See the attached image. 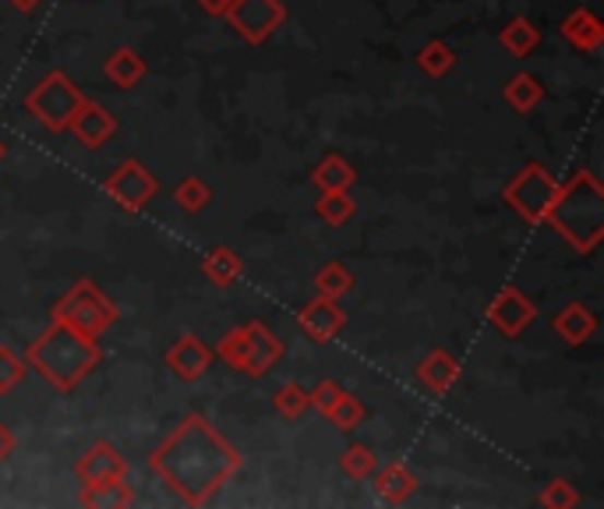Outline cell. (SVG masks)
Here are the masks:
<instances>
[{
    "label": "cell",
    "instance_id": "ffe728a7",
    "mask_svg": "<svg viewBox=\"0 0 604 509\" xmlns=\"http://www.w3.org/2000/svg\"><path fill=\"white\" fill-rule=\"evenodd\" d=\"M502 96L509 103V110L534 114L541 107V99H545V82H541L537 74H531V71H520V74H512V79L506 82Z\"/></svg>",
    "mask_w": 604,
    "mask_h": 509
},
{
    "label": "cell",
    "instance_id": "7a4b0ae2",
    "mask_svg": "<svg viewBox=\"0 0 604 509\" xmlns=\"http://www.w3.org/2000/svg\"><path fill=\"white\" fill-rule=\"evenodd\" d=\"M103 362L99 340L74 333L64 322H50L43 333L25 347L28 371H39L57 393H74Z\"/></svg>",
    "mask_w": 604,
    "mask_h": 509
},
{
    "label": "cell",
    "instance_id": "4fadbf2b",
    "mask_svg": "<svg viewBox=\"0 0 604 509\" xmlns=\"http://www.w3.org/2000/svg\"><path fill=\"white\" fill-rule=\"evenodd\" d=\"M245 340H248V362H245V376L262 379L269 368H273L283 357V340L276 336L273 325H265L262 319L245 322Z\"/></svg>",
    "mask_w": 604,
    "mask_h": 509
},
{
    "label": "cell",
    "instance_id": "f546056e",
    "mask_svg": "<svg viewBox=\"0 0 604 509\" xmlns=\"http://www.w3.org/2000/svg\"><path fill=\"white\" fill-rule=\"evenodd\" d=\"M273 407L280 411V417H286V422H300L311 403H308V389L300 382H283L276 393H273Z\"/></svg>",
    "mask_w": 604,
    "mask_h": 509
},
{
    "label": "cell",
    "instance_id": "d6a6232c",
    "mask_svg": "<svg viewBox=\"0 0 604 509\" xmlns=\"http://www.w3.org/2000/svg\"><path fill=\"white\" fill-rule=\"evenodd\" d=\"M537 502L545 509H577L580 506V492H577V485H569L566 477H552V482L541 488Z\"/></svg>",
    "mask_w": 604,
    "mask_h": 509
},
{
    "label": "cell",
    "instance_id": "484cf974",
    "mask_svg": "<svg viewBox=\"0 0 604 509\" xmlns=\"http://www.w3.org/2000/svg\"><path fill=\"white\" fill-rule=\"evenodd\" d=\"M354 287H357V276L343 262H329L315 273V294L332 297V301H340V297H346Z\"/></svg>",
    "mask_w": 604,
    "mask_h": 509
},
{
    "label": "cell",
    "instance_id": "1f68e13d",
    "mask_svg": "<svg viewBox=\"0 0 604 509\" xmlns=\"http://www.w3.org/2000/svg\"><path fill=\"white\" fill-rule=\"evenodd\" d=\"M25 379H28L25 357L14 354L11 347H4V343H0V396L11 393V389H19Z\"/></svg>",
    "mask_w": 604,
    "mask_h": 509
},
{
    "label": "cell",
    "instance_id": "52a82bcc",
    "mask_svg": "<svg viewBox=\"0 0 604 509\" xmlns=\"http://www.w3.org/2000/svg\"><path fill=\"white\" fill-rule=\"evenodd\" d=\"M226 22L245 43L262 47L286 22V4L283 0H234L230 11H226Z\"/></svg>",
    "mask_w": 604,
    "mask_h": 509
},
{
    "label": "cell",
    "instance_id": "d590c367",
    "mask_svg": "<svg viewBox=\"0 0 604 509\" xmlns=\"http://www.w3.org/2000/svg\"><path fill=\"white\" fill-rule=\"evenodd\" d=\"M202 11L209 14V19H226V11H230L234 0H199Z\"/></svg>",
    "mask_w": 604,
    "mask_h": 509
},
{
    "label": "cell",
    "instance_id": "5b68a950",
    "mask_svg": "<svg viewBox=\"0 0 604 509\" xmlns=\"http://www.w3.org/2000/svg\"><path fill=\"white\" fill-rule=\"evenodd\" d=\"M82 99H85V93L79 88V82L68 79L64 71H50L47 79H39L33 88H28L22 107H25L28 117H33V121H39L47 131L64 134L74 110L82 107Z\"/></svg>",
    "mask_w": 604,
    "mask_h": 509
},
{
    "label": "cell",
    "instance_id": "9c48e42d",
    "mask_svg": "<svg viewBox=\"0 0 604 509\" xmlns=\"http://www.w3.org/2000/svg\"><path fill=\"white\" fill-rule=\"evenodd\" d=\"M213 362H216V351L209 347L199 333H180L170 343V351L163 354V365L170 368V376L185 386H194L199 379H205Z\"/></svg>",
    "mask_w": 604,
    "mask_h": 509
},
{
    "label": "cell",
    "instance_id": "ac0fdd59",
    "mask_svg": "<svg viewBox=\"0 0 604 509\" xmlns=\"http://www.w3.org/2000/svg\"><path fill=\"white\" fill-rule=\"evenodd\" d=\"M375 477V474H371ZM421 488L417 474L406 467V463H389L386 471H379V477H375V492H379V499L389 502V506H400L414 496V492Z\"/></svg>",
    "mask_w": 604,
    "mask_h": 509
},
{
    "label": "cell",
    "instance_id": "ba28073f",
    "mask_svg": "<svg viewBox=\"0 0 604 509\" xmlns=\"http://www.w3.org/2000/svg\"><path fill=\"white\" fill-rule=\"evenodd\" d=\"M103 191L110 194V199L125 209V213H142V209L149 205L159 194V181L156 174L145 167V163L139 159H125L120 167L103 181Z\"/></svg>",
    "mask_w": 604,
    "mask_h": 509
},
{
    "label": "cell",
    "instance_id": "2e32d148",
    "mask_svg": "<svg viewBox=\"0 0 604 509\" xmlns=\"http://www.w3.org/2000/svg\"><path fill=\"white\" fill-rule=\"evenodd\" d=\"M558 33H562V39H566L577 54H597V50L604 47V25L597 22V14H594L591 8L569 11Z\"/></svg>",
    "mask_w": 604,
    "mask_h": 509
},
{
    "label": "cell",
    "instance_id": "7c38bea8",
    "mask_svg": "<svg viewBox=\"0 0 604 509\" xmlns=\"http://www.w3.org/2000/svg\"><path fill=\"white\" fill-rule=\"evenodd\" d=\"M68 131L79 139L85 149H103L117 134V117L96 99H82V107L74 110Z\"/></svg>",
    "mask_w": 604,
    "mask_h": 509
},
{
    "label": "cell",
    "instance_id": "30bf717a",
    "mask_svg": "<svg viewBox=\"0 0 604 509\" xmlns=\"http://www.w3.org/2000/svg\"><path fill=\"white\" fill-rule=\"evenodd\" d=\"M485 316H488V322L498 329V333L509 336V340H517L520 333H526V329L537 322V305L520 287H502L492 297V305H488Z\"/></svg>",
    "mask_w": 604,
    "mask_h": 509
},
{
    "label": "cell",
    "instance_id": "74e56055",
    "mask_svg": "<svg viewBox=\"0 0 604 509\" xmlns=\"http://www.w3.org/2000/svg\"><path fill=\"white\" fill-rule=\"evenodd\" d=\"M8 156V145H4V139H0V159H4Z\"/></svg>",
    "mask_w": 604,
    "mask_h": 509
},
{
    "label": "cell",
    "instance_id": "4316f807",
    "mask_svg": "<svg viewBox=\"0 0 604 509\" xmlns=\"http://www.w3.org/2000/svg\"><path fill=\"white\" fill-rule=\"evenodd\" d=\"M414 61H417L421 71L428 74V79H446V74L457 68V50H452L449 43H442V39H431L417 50Z\"/></svg>",
    "mask_w": 604,
    "mask_h": 509
},
{
    "label": "cell",
    "instance_id": "836d02e7",
    "mask_svg": "<svg viewBox=\"0 0 604 509\" xmlns=\"http://www.w3.org/2000/svg\"><path fill=\"white\" fill-rule=\"evenodd\" d=\"M340 393H343V386H340V382H332V379H322V382L315 386V389H308V403H311V407L319 411L322 417H325V414H329V407H332V403L340 400Z\"/></svg>",
    "mask_w": 604,
    "mask_h": 509
},
{
    "label": "cell",
    "instance_id": "e0dca14e",
    "mask_svg": "<svg viewBox=\"0 0 604 509\" xmlns=\"http://www.w3.org/2000/svg\"><path fill=\"white\" fill-rule=\"evenodd\" d=\"M552 325H555V333L562 336L569 347H580V343H587L594 333H597V316L587 305H580V301H569L558 316L552 319Z\"/></svg>",
    "mask_w": 604,
    "mask_h": 509
},
{
    "label": "cell",
    "instance_id": "603a6c76",
    "mask_svg": "<svg viewBox=\"0 0 604 509\" xmlns=\"http://www.w3.org/2000/svg\"><path fill=\"white\" fill-rule=\"evenodd\" d=\"M498 43L512 54V57H531L537 47H541V28L531 22V19H523V14H517V19H509L502 25V33H498Z\"/></svg>",
    "mask_w": 604,
    "mask_h": 509
},
{
    "label": "cell",
    "instance_id": "f1b7e54d",
    "mask_svg": "<svg viewBox=\"0 0 604 509\" xmlns=\"http://www.w3.org/2000/svg\"><path fill=\"white\" fill-rule=\"evenodd\" d=\"M329 422H332V428H340V431H354V428H360V422L368 417V407H365V400L360 396H354V393H340V400L332 403L329 407Z\"/></svg>",
    "mask_w": 604,
    "mask_h": 509
},
{
    "label": "cell",
    "instance_id": "44dd1931",
    "mask_svg": "<svg viewBox=\"0 0 604 509\" xmlns=\"http://www.w3.org/2000/svg\"><path fill=\"white\" fill-rule=\"evenodd\" d=\"M202 273H205L209 283H213V287H230V283H237L240 273H245V262H240V254L234 248L216 245V248L205 251Z\"/></svg>",
    "mask_w": 604,
    "mask_h": 509
},
{
    "label": "cell",
    "instance_id": "3957f363",
    "mask_svg": "<svg viewBox=\"0 0 604 509\" xmlns=\"http://www.w3.org/2000/svg\"><path fill=\"white\" fill-rule=\"evenodd\" d=\"M545 223L572 251L591 254L604 241V188L597 174L580 170L558 185Z\"/></svg>",
    "mask_w": 604,
    "mask_h": 509
},
{
    "label": "cell",
    "instance_id": "8fae6325",
    "mask_svg": "<svg viewBox=\"0 0 604 509\" xmlns=\"http://www.w3.org/2000/svg\"><path fill=\"white\" fill-rule=\"evenodd\" d=\"M297 322L308 333V340H315V343H332V340L343 333L346 311L340 308V301H332V297L315 294L311 301L297 311Z\"/></svg>",
    "mask_w": 604,
    "mask_h": 509
},
{
    "label": "cell",
    "instance_id": "8d00e7d4",
    "mask_svg": "<svg viewBox=\"0 0 604 509\" xmlns=\"http://www.w3.org/2000/svg\"><path fill=\"white\" fill-rule=\"evenodd\" d=\"M11 4L19 8V11H36V8L43 4V0H11Z\"/></svg>",
    "mask_w": 604,
    "mask_h": 509
},
{
    "label": "cell",
    "instance_id": "4dcf8cb0",
    "mask_svg": "<svg viewBox=\"0 0 604 509\" xmlns=\"http://www.w3.org/2000/svg\"><path fill=\"white\" fill-rule=\"evenodd\" d=\"M174 202L185 209V213H202L213 202V188H209L202 177H185L177 188H174Z\"/></svg>",
    "mask_w": 604,
    "mask_h": 509
},
{
    "label": "cell",
    "instance_id": "7402d4cb",
    "mask_svg": "<svg viewBox=\"0 0 604 509\" xmlns=\"http://www.w3.org/2000/svg\"><path fill=\"white\" fill-rule=\"evenodd\" d=\"M82 506H134V488L128 485V477H110V482H88L79 492Z\"/></svg>",
    "mask_w": 604,
    "mask_h": 509
},
{
    "label": "cell",
    "instance_id": "e575fe53",
    "mask_svg": "<svg viewBox=\"0 0 604 509\" xmlns=\"http://www.w3.org/2000/svg\"><path fill=\"white\" fill-rule=\"evenodd\" d=\"M14 449H19V439H14V431L8 425H0V463L11 460Z\"/></svg>",
    "mask_w": 604,
    "mask_h": 509
},
{
    "label": "cell",
    "instance_id": "5bb4252c",
    "mask_svg": "<svg viewBox=\"0 0 604 509\" xmlns=\"http://www.w3.org/2000/svg\"><path fill=\"white\" fill-rule=\"evenodd\" d=\"M74 477L82 485L88 482H110V477H128V460L114 442H93L74 463Z\"/></svg>",
    "mask_w": 604,
    "mask_h": 509
},
{
    "label": "cell",
    "instance_id": "cb8c5ba5",
    "mask_svg": "<svg viewBox=\"0 0 604 509\" xmlns=\"http://www.w3.org/2000/svg\"><path fill=\"white\" fill-rule=\"evenodd\" d=\"M311 181L319 191H351L357 181V170L340 153H329L319 167L311 170Z\"/></svg>",
    "mask_w": 604,
    "mask_h": 509
},
{
    "label": "cell",
    "instance_id": "83f0119b",
    "mask_svg": "<svg viewBox=\"0 0 604 509\" xmlns=\"http://www.w3.org/2000/svg\"><path fill=\"white\" fill-rule=\"evenodd\" d=\"M375 467H379V457H375V449L365 442H351L340 453V471L351 477V482H368Z\"/></svg>",
    "mask_w": 604,
    "mask_h": 509
},
{
    "label": "cell",
    "instance_id": "9a60e30c",
    "mask_svg": "<svg viewBox=\"0 0 604 509\" xmlns=\"http://www.w3.org/2000/svg\"><path fill=\"white\" fill-rule=\"evenodd\" d=\"M414 376H417V382H421V389H425V393L446 396L449 389L460 382V362L446 347H435V351H428L417 362Z\"/></svg>",
    "mask_w": 604,
    "mask_h": 509
},
{
    "label": "cell",
    "instance_id": "d6986e66",
    "mask_svg": "<svg viewBox=\"0 0 604 509\" xmlns=\"http://www.w3.org/2000/svg\"><path fill=\"white\" fill-rule=\"evenodd\" d=\"M145 71H149V64L142 61V54L134 47H117L107 57V64H103V74H107L117 88H134L145 79Z\"/></svg>",
    "mask_w": 604,
    "mask_h": 509
},
{
    "label": "cell",
    "instance_id": "8992f818",
    "mask_svg": "<svg viewBox=\"0 0 604 509\" xmlns=\"http://www.w3.org/2000/svg\"><path fill=\"white\" fill-rule=\"evenodd\" d=\"M558 191V177L545 167V163L531 159L520 174L509 177V185L502 188V202L517 213L523 223L531 227H541L548 216V205Z\"/></svg>",
    "mask_w": 604,
    "mask_h": 509
},
{
    "label": "cell",
    "instance_id": "d4e9b609",
    "mask_svg": "<svg viewBox=\"0 0 604 509\" xmlns=\"http://www.w3.org/2000/svg\"><path fill=\"white\" fill-rule=\"evenodd\" d=\"M315 216L329 227H343L357 216V202L351 191H319V202H315Z\"/></svg>",
    "mask_w": 604,
    "mask_h": 509
},
{
    "label": "cell",
    "instance_id": "277c9868",
    "mask_svg": "<svg viewBox=\"0 0 604 509\" xmlns=\"http://www.w3.org/2000/svg\"><path fill=\"white\" fill-rule=\"evenodd\" d=\"M117 319H120L117 305L99 291L96 280H85V276L74 283L50 311V322H64L68 329H74V333H82L88 340H103V333L114 329Z\"/></svg>",
    "mask_w": 604,
    "mask_h": 509
},
{
    "label": "cell",
    "instance_id": "6da1fadb",
    "mask_svg": "<svg viewBox=\"0 0 604 509\" xmlns=\"http://www.w3.org/2000/svg\"><path fill=\"white\" fill-rule=\"evenodd\" d=\"M145 463L180 502L205 506L240 471L245 457L220 436L205 414H188Z\"/></svg>",
    "mask_w": 604,
    "mask_h": 509
}]
</instances>
